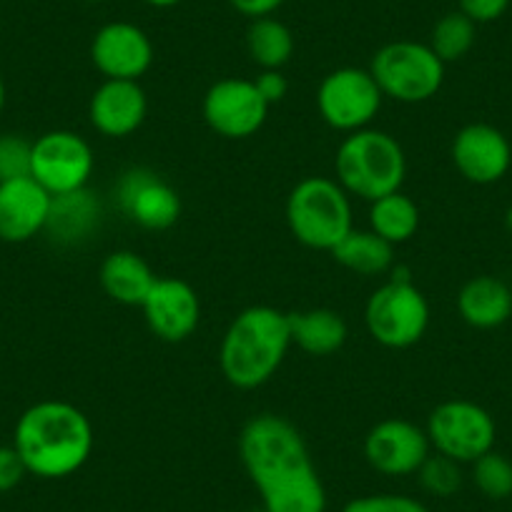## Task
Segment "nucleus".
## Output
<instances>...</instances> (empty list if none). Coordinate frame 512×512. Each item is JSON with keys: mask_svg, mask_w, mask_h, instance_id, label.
Listing matches in <instances>:
<instances>
[{"mask_svg": "<svg viewBox=\"0 0 512 512\" xmlns=\"http://www.w3.org/2000/svg\"><path fill=\"white\" fill-rule=\"evenodd\" d=\"M369 229L392 246L405 244L420 229V206L402 191L382 196L369 204Z\"/></svg>", "mask_w": 512, "mask_h": 512, "instance_id": "25", "label": "nucleus"}, {"mask_svg": "<svg viewBox=\"0 0 512 512\" xmlns=\"http://www.w3.org/2000/svg\"><path fill=\"white\" fill-rule=\"evenodd\" d=\"M507 8H510V0H457V11L465 13L477 26L497 21L505 16Z\"/></svg>", "mask_w": 512, "mask_h": 512, "instance_id": "32", "label": "nucleus"}, {"mask_svg": "<svg viewBox=\"0 0 512 512\" xmlns=\"http://www.w3.org/2000/svg\"><path fill=\"white\" fill-rule=\"evenodd\" d=\"M103 206L91 189H76L51 196L46 229L43 234L58 246H78L93 236L101 226Z\"/></svg>", "mask_w": 512, "mask_h": 512, "instance_id": "19", "label": "nucleus"}, {"mask_svg": "<svg viewBox=\"0 0 512 512\" xmlns=\"http://www.w3.org/2000/svg\"><path fill=\"white\" fill-rule=\"evenodd\" d=\"M430 447L460 465H472L477 457L495 450L497 425L490 412L470 400H445L427 417Z\"/></svg>", "mask_w": 512, "mask_h": 512, "instance_id": "8", "label": "nucleus"}, {"mask_svg": "<svg viewBox=\"0 0 512 512\" xmlns=\"http://www.w3.org/2000/svg\"><path fill=\"white\" fill-rule=\"evenodd\" d=\"M384 98L400 103H425L440 93L445 83V63L427 43L392 41L384 43L369 63Z\"/></svg>", "mask_w": 512, "mask_h": 512, "instance_id": "7", "label": "nucleus"}, {"mask_svg": "<svg viewBox=\"0 0 512 512\" xmlns=\"http://www.w3.org/2000/svg\"><path fill=\"white\" fill-rule=\"evenodd\" d=\"M254 83L269 106H277V103H282L289 93V81L282 71H262L259 76L254 78Z\"/></svg>", "mask_w": 512, "mask_h": 512, "instance_id": "33", "label": "nucleus"}, {"mask_svg": "<svg viewBox=\"0 0 512 512\" xmlns=\"http://www.w3.org/2000/svg\"><path fill=\"white\" fill-rule=\"evenodd\" d=\"M83 3H106V0H83Z\"/></svg>", "mask_w": 512, "mask_h": 512, "instance_id": "38", "label": "nucleus"}, {"mask_svg": "<svg viewBox=\"0 0 512 512\" xmlns=\"http://www.w3.org/2000/svg\"><path fill=\"white\" fill-rule=\"evenodd\" d=\"M151 334L161 342H186L201 322V302L196 289L179 277H159L141 304Z\"/></svg>", "mask_w": 512, "mask_h": 512, "instance_id": "16", "label": "nucleus"}, {"mask_svg": "<svg viewBox=\"0 0 512 512\" xmlns=\"http://www.w3.org/2000/svg\"><path fill=\"white\" fill-rule=\"evenodd\" d=\"M292 332L289 314L269 304L246 307L231 319L219 347V367L236 390H259L284 364Z\"/></svg>", "mask_w": 512, "mask_h": 512, "instance_id": "3", "label": "nucleus"}, {"mask_svg": "<svg viewBox=\"0 0 512 512\" xmlns=\"http://www.w3.org/2000/svg\"><path fill=\"white\" fill-rule=\"evenodd\" d=\"M239 457L264 512H327V490L307 440L287 417H251L239 435Z\"/></svg>", "mask_w": 512, "mask_h": 512, "instance_id": "1", "label": "nucleus"}, {"mask_svg": "<svg viewBox=\"0 0 512 512\" xmlns=\"http://www.w3.org/2000/svg\"><path fill=\"white\" fill-rule=\"evenodd\" d=\"M229 6L249 21H254V18L274 16L284 6V0H229Z\"/></svg>", "mask_w": 512, "mask_h": 512, "instance_id": "34", "label": "nucleus"}, {"mask_svg": "<svg viewBox=\"0 0 512 512\" xmlns=\"http://www.w3.org/2000/svg\"><path fill=\"white\" fill-rule=\"evenodd\" d=\"M96 435L81 407L66 400H41L28 407L13 430V447L28 475L63 480L81 470L91 457Z\"/></svg>", "mask_w": 512, "mask_h": 512, "instance_id": "2", "label": "nucleus"}, {"mask_svg": "<svg viewBox=\"0 0 512 512\" xmlns=\"http://www.w3.org/2000/svg\"><path fill=\"white\" fill-rule=\"evenodd\" d=\"M91 61L103 78L139 81L154 66V43L136 23L111 21L93 36Z\"/></svg>", "mask_w": 512, "mask_h": 512, "instance_id": "14", "label": "nucleus"}, {"mask_svg": "<svg viewBox=\"0 0 512 512\" xmlns=\"http://www.w3.org/2000/svg\"><path fill=\"white\" fill-rule=\"evenodd\" d=\"M430 452L425 427L402 417L377 422L364 437V460L374 472L387 477L417 475Z\"/></svg>", "mask_w": 512, "mask_h": 512, "instance_id": "12", "label": "nucleus"}, {"mask_svg": "<svg viewBox=\"0 0 512 512\" xmlns=\"http://www.w3.org/2000/svg\"><path fill=\"white\" fill-rule=\"evenodd\" d=\"M26 475L28 470L26 465H23L21 455L16 452V447L0 445V495L16 490Z\"/></svg>", "mask_w": 512, "mask_h": 512, "instance_id": "31", "label": "nucleus"}, {"mask_svg": "<svg viewBox=\"0 0 512 512\" xmlns=\"http://www.w3.org/2000/svg\"><path fill=\"white\" fill-rule=\"evenodd\" d=\"M342 512H430L427 505L417 497L397 495V492H377V495H362L349 500Z\"/></svg>", "mask_w": 512, "mask_h": 512, "instance_id": "30", "label": "nucleus"}, {"mask_svg": "<svg viewBox=\"0 0 512 512\" xmlns=\"http://www.w3.org/2000/svg\"><path fill=\"white\" fill-rule=\"evenodd\" d=\"M382 91L369 68L344 66L327 73L317 88V108L329 128L354 134L369 128L382 108Z\"/></svg>", "mask_w": 512, "mask_h": 512, "instance_id": "9", "label": "nucleus"}, {"mask_svg": "<svg viewBox=\"0 0 512 512\" xmlns=\"http://www.w3.org/2000/svg\"><path fill=\"white\" fill-rule=\"evenodd\" d=\"M146 6H151V8H161V11H164V8H174V6H179V3H184V0H144Z\"/></svg>", "mask_w": 512, "mask_h": 512, "instance_id": "35", "label": "nucleus"}, {"mask_svg": "<svg viewBox=\"0 0 512 512\" xmlns=\"http://www.w3.org/2000/svg\"><path fill=\"white\" fill-rule=\"evenodd\" d=\"M33 141L18 134L0 136V184L31 176Z\"/></svg>", "mask_w": 512, "mask_h": 512, "instance_id": "29", "label": "nucleus"}, {"mask_svg": "<svg viewBox=\"0 0 512 512\" xmlns=\"http://www.w3.org/2000/svg\"><path fill=\"white\" fill-rule=\"evenodd\" d=\"M292 347H299L309 357H332L347 344L349 327L334 309L314 307L304 312H289Z\"/></svg>", "mask_w": 512, "mask_h": 512, "instance_id": "22", "label": "nucleus"}, {"mask_svg": "<svg viewBox=\"0 0 512 512\" xmlns=\"http://www.w3.org/2000/svg\"><path fill=\"white\" fill-rule=\"evenodd\" d=\"M452 164L462 179L477 186L497 184L512 166V146L500 128L467 123L452 139Z\"/></svg>", "mask_w": 512, "mask_h": 512, "instance_id": "15", "label": "nucleus"}, {"mask_svg": "<svg viewBox=\"0 0 512 512\" xmlns=\"http://www.w3.org/2000/svg\"><path fill=\"white\" fill-rule=\"evenodd\" d=\"M294 48L292 28L277 16L254 18L246 28V51L262 71H282L292 61Z\"/></svg>", "mask_w": 512, "mask_h": 512, "instance_id": "24", "label": "nucleus"}, {"mask_svg": "<svg viewBox=\"0 0 512 512\" xmlns=\"http://www.w3.org/2000/svg\"><path fill=\"white\" fill-rule=\"evenodd\" d=\"M475 41L477 23L470 21L462 11H452L445 13V16L432 26L427 46H430L432 51H435V56L447 66V63L462 61V58L472 51Z\"/></svg>", "mask_w": 512, "mask_h": 512, "instance_id": "26", "label": "nucleus"}, {"mask_svg": "<svg viewBox=\"0 0 512 512\" xmlns=\"http://www.w3.org/2000/svg\"><path fill=\"white\" fill-rule=\"evenodd\" d=\"M505 229H507V236L512 239V206L505 211Z\"/></svg>", "mask_w": 512, "mask_h": 512, "instance_id": "36", "label": "nucleus"}, {"mask_svg": "<svg viewBox=\"0 0 512 512\" xmlns=\"http://www.w3.org/2000/svg\"><path fill=\"white\" fill-rule=\"evenodd\" d=\"M369 337L387 349H410L430 327V304L405 269H392V277L374 289L364 307Z\"/></svg>", "mask_w": 512, "mask_h": 512, "instance_id": "6", "label": "nucleus"}, {"mask_svg": "<svg viewBox=\"0 0 512 512\" xmlns=\"http://www.w3.org/2000/svg\"><path fill=\"white\" fill-rule=\"evenodd\" d=\"M118 209L131 224L146 231H166L179 221L181 196L156 171L136 166L121 176L116 186Z\"/></svg>", "mask_w": 512, "mask_h": 512, "instance_id": "13", "label": "nucleus"}, {"mask_svg": "<svg viewBox=\"0 0 512 512\" xmlns=\"http://www.w3.org/2000/svg\"><path fill=\"white\" fill-rule=\"evenodd\" d=\"M462 322L475 329H497L512 317V289L502 279L480 274L462 284L457 294Z\"/></svg>", "mask_w": 512, "mask_h": 512, "instance_id": "21", "label": "nucleus"}, {"mask_svg": "<svg viewBox=\"0 0 512 512\" xmlns=\"http://www.w3.org/2000/svg\"><path fill=\"white\" fill-rule=\"evenodd\" d=\"M334 174L349 196L377 201L402 191L407 176V156L400 141L379 128H362L344 136L334 156Z\"/></svg>", "mask_w": 512, "mask_h": 512, "instance_id": "4", "label": "nucleus"}, {"mask_svg": "<svg viewBox=\"0 0 512 512\" xmlns=\"http://www.w3.org/2000/svg\"><path fill=\"white\" fill-rule=\"evenodd\" d=\"M3 106H6V81L0 76V111H3Z\"/></svg>", "mask_w": 512, "mask_h": 512, "instance_id": "37", "label": "nucleus"}, {"mask_svg": "<svg viewBox=\"0 0 512 512\" xmlns=\"http://www.w3.org/2000/svg\"><path fill=\"white\" fill-rule=\"evenodd\" d=\"M417 477H420L422 490L430 495L452 497L462 487V465L440 452H430V457L417 470Z\"/></svg>", "mask_w": 512, "mask_h": 512, "instance_id": "28", "label": "nucleus"}, {"mask_svg": "<svg viewBox=\"0 0 512 512\" xmlns=\"http://www.w3.org/2000/svg\"><path fill=\"white\" fill-rule=\"evenodd\" d=\"M329 254L344 269L362 277H379L395 269V246L372 229H352Z\"/></svg>", "mask_w": 512, "mask_h": 512, "instance_id": "23", "label": "nucleus"}, {"mask_svg": "<svg viewBox=\"0 0 512 512\" xmlns=\"http://www.w3.org/2000/svg\"><path fill=\"white\" fill-rule=\"evenodd\" d=\"M96 169L91 144L76 131L56 128L33 141L31 176L51 196L86 189Z\"/></svg>", "mask_w": 512, "mask_h": 512, "instance_id": "10", "label": "nucleus"}, {"mask_svg": "<svg viewBox=\"0 0 512 512\" xmlns=\"http://www.w3.org/2000/svg\"><path fill=\"white\" fill-rule=\"evenodd\" d=\"M510 289H512V282H510Z\"/></svg>", "mask_w": 512, "mask_h": 512, "instance_id": "39", "label": "nucleus"}, {"mask_svg": "<svg viewBox=\"0 0 512 512\" xmlns=\"http://www.w3.org/2000/svg\"><path fill=\"white\" fill-rule=\"evenodd\" d=\"M472 482L487 500H507L512 495V462L490 450L472 462Z\"/></svg>", "mask_w": 512, "mask_h": 512, "instance_id": "27", "label": "nucleus"}, {"mask_svg": "<svg viewBox=\"0 0 512 512\" xmlns=\"http://www.w3.org/2000/svg\"><path fill=\"white\" fill-rule=\"evenodd\" d=\"M287 226L299 244L332 251L354 229L352 196L329 176H307L287 196Z\"/></svg>", "mask_w": 512, "mask_h": 512, "instance_id": "5", "label": "nucleus"}, {"mask_svg": "<svg viewBox=\"0 0 512 512\" xmlns=\"http://www.w3.org/2000/svg\"><path fill=\"white\" fill-rule=\"evenodd\" d=\"M156 279L159 277H156L144 256L128 249L111 251L103 259L101 272H98L101 289L111 302L139 309L146 302L151 289H154Z\"/></svg>", "mask_w": 512, "mask_h": 512, "instance_id": "20", "label": "nucleus"}, {"mask_svg": "<svg viewBox=\"0 0 512 512\" xmlns=\"http://www.w3.org/2000/svg\"><path fill=\"white\" fill-rule=\"evenodd\" d=\"M51 194L33 176L0 184V241L23 244L43 234Z\"/></svg>", "mask_w": 512, "mask_h": 512, "instance_id": "18", "label": "nucleus"}, {"mask_svg": "<svg viewBox=\"0 0 512 512\" xmlns=\"http://www.w3.org/2000/svg\"><path fill=\"white\" fill-rule=\"evenodd\" d=\"M269 108L272 106L264 101L256 83L246 78H221L206 91L201 103L206 126L229 141H244L259 134L267 123Z\"/></svg>", "mask_w": 512, "mask_h": 512, "instance_id": "11", "label": "nucleus"}, {"mask_svg": "<svg viewBox=\"0 0 512 512\" xmlns=\"http://www.w3.org/2000/svg\"><path fill=\"white\" fill-rule=\"evenodd\" d=\"M149 113V98L139 81L103 78L88 101V118L98 134L108 139H126L136 134Z\"/></svg>", "mask_w": 512, "mask_h": 512, "instance_id": "17", "label": "nucleus"}]
</instances>
